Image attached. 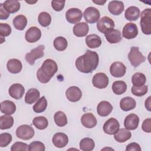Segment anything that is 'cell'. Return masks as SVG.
<instances>
[{"instance_id": "cell-48", "label": "cell", "mask_w": 151, "mask_h": 151, "mask_svg": "<svg viewBox=\"0 0 151 151\" xmlns=\"http://www.w3.org/2000/svg\"><path fill=\"white\" fill-rule=\"evenodd\" d=\"M150 123H151V119L150 118L145 119L143 121L142 125V130L146 133H150V132H151Z\"/></svg>"}, {"instance_id": "cell-30", "label": "cell", "mask_w": 151, "mask_h": 151, "mask_svg": "<svg viewBox=\"0 0 151 151\" xmlns=\"http://www.w3.org/2000/svg\"><path fill=\"white\" fill-rule=\"evenodd\" d=\"M86 42L89 48H96L101 45V40L100 37L96 34H90L86 37Z\"/></svg>"}, {"instance_id": "cell-21", "label": "cell", "mask_w": 151, "mask_h": 151, "mask_svg": "<svg viewBox=\"0 0 151 151\" xmlns=\"http://www.w3.org/2000/svg\"><path fill=\"white\" fill-rule=\"evenodd\" d=\"M81 122L83 126L90 129L96 126L97 121L96 117L91 113H87L81 116Z\"/></svg>"}, {"instance_id": "cell-29", "label": "cell", "mask_w": 151, "mask_h": 151, "mask_svg": "<svg viewBox=\"0 0 151 151\" xmlns=\"http://www.w3.org/2000/svg\"><path fill=\"white\" fill-rule=\"evenodd\" d=\"M16 111V106L10 100H4L1 104V111L5 114H12Z\"/></svg>"}, {"instance_id": "cell-28", "label": "cell", "mask_w": 151, "mask_h": 151, "mask_svg": "<svg viewBox=\"0 0 151 151\" xmlns=\"http://www.w3.org/2000/svg\"><path fill=\"white\" fill-rule=\"evenodd\" d=\"M140 15V9L135 6H131L125 11L124 16L126 19L130 21L137 20Z\"/></svg>"}, {"instance_id": "cell-32", "label": "cell", "mask_w": 151, "mask_h": 151, "mask_svg": "<svg viewBox=\"0 0 151 151\" xmlns=\"http://www.w3.org/2000/svg\"><path fill=\"white\" fill-rule=\"evenodd\" d=\"M13 25L14 27L18 29L23 30L27 24V19L24 15H18L13 19Z\"/></svg>"}, {"instance_id": "cell-42", "label": "cell", "mask_w": 151, "mask_h": 151, "mask_svg": "<svg viewBox=\"0 0 151 151\" xmlns=\"http://www.w3.org/2000/svg\"><path fill=\"white\" fill-rule=\"evenodd\" d=\"M148 91V87L146 85H143L142 86H133L131 88L132 93L138 97H141L145 95Z\"/></svg>"}, {"instance_id": "cell-14", "label": "cell", "mask_w": 151, "mask_h": 151, "mask_svg": "<svg viewBox=\"0 0 151 151\" xmlns=\"http://www.w3.org/2000/svg\"><path fill=\"white\" fill-rule=\"evenodd\" d=\"M126 67L121 62L116 61L111 64L110 67V72L111 76L115 77H122L126 74Z\"/></svg>"}, {"instance_id": "cell-22", "label": "cell", "mask_w": 151, "mask_h": 151, "mask_svg": "<svg viewBox=\"0 0 151 151\" xmlns=\"http://www.w3.org/2000/svg\"><path fill=\"white\" fill-rule=\"evenodd\" d=\"M89 30L88 25L87 23L81 22L76 24L73 27V33L78 37H83L86 36Z\"/></svg>"}, {"instance_id": "cell-17", "label": "cell", "mask_w": 151, "mask_h": 151, "mask_svg": "<svg viewBox=\"0 0 151 151\" xmlns=\"http://www.w3.org/2000/svg\"><path fill=\"white\" fill-rule=\"evenodd\" d=\"M139 123V117L133 113L127 115L124 121V126L128 130H135L138 127Z\"/></svg>"}, {"instance_id": "cell-4", "label": "cell", "mask_w": 151, "mask_h": 151, "mask_svg": "<svg viewBox=\"0 0 151 151\" xmlns=\"http://www.w3.org/2000/svg\"><path fill=\"white\" fill-rule=\"evenodd\" d=\"M128 59L130 64L134 67H138L146 60L145 57L140 52L139 47H132L128 54Z\"/></svg>"}, {"instance_id": "cell-35", "label": "cell", "mask_w": 151, "mask_h": 151, "mask_svg": "<svg viewBox=\"0 0 151 151\" xmlns=\"http://www.w3.org/2000/svg\"><path fill=\"white\" fill-rule=\"evenodd\" d=\"M80 149L83 151H91L93 150L95 146L94 140L88 137H85L80 142Z\"/></svg>"}, {"instance_id": "cell-15", "label": "cell", "mask_w": 151, "mask_h": 151, "mask_svg": "<svg viewBox=\"0 0 151 151\" xmlns=\"http://www.w3.org/2000/svg\"><path fill=\"white\" fill-rule=\"evenodd\" d=\"M65 96L70 101L77 102L81 99L82 97V92L78 87L71 86L67 90Z\"/></svg>"}, {"instance_id": "cell-9", "label": "cell", "mask_w": 151, "mask_h": 151, "mask_svg": "<svg viewBox=\"0 0 151 151\" xmlns=\"http://www.w3.org/2000/svg\"><path fill=\"white\" fill-rule=\"evenodd\" d=\"M109 80L105 73H96L93 77L92 83L93 86L98 88L101 89L107 87Z\"/></svg>"}, {"instance_id": "cell-38", "label": "cell", "mask_w": 151, "mask_h": 151, "mask_svg": "<svg viewBox=\"0 0 151 151\" xmlns=\"http://www.w3.org/2000/svg\"><path fill=\"white\" fill-rule=\"evenodd\" d=\"M54 48L60 51L65 50L68 45V42L67 40L63 37H57L55 38L53 42Z\"/></svg>"}, {"instance_id": "cell-37", "label": "cell", "mask_w": 151, "mask_h": 151, "mask_svg": "<svg viewBox=\"0 0 151 151\" xmlns=\"http://www.w3.org/2000/svg\"><path fill=\"white\" fill-rule=\"evenodd\" d=\"M47 107V101L45 96L41 97L39 99L36 103L34 105L32 109L33 110L37 113H42L44 111Z\"/></svg>"}, {"instance_id": "cell-26", "label": "cell", "mask_w": 151, "mask_h": 151, "mask_svg": "<svg viewBox=\"0 0 151 151\" xmlns=\"http://www.w3.org/2000/svg\"><path fill=\"white\" fill-rule=\"evenodd\" d=\"M6 67L8 70L13 74L19 73L22 68L21 62L16 58H12L8 60Z\"/></svg>"}, {"instance_id": "cell-6", "label": "cell", "mask_w": 151, "mask_h": 151, "mask_svg": "<svg viewBox=\"0 0 151 151\" xmlns=\"http://www.w3.org/2000/svg\"><path fill=\"white\" fill-rule=\"evenodd\" d=\"M114 27V22L110 17L105 16L99 19L97 23V28L99 31L105 34L108 31L113 29Z\"/></svg>"}, {"instance_id": "cell-16", "label": "cell", "mask_w": 151, "mask_h": 151, "mask_svg": "<svg viewBox=\"0 0 151 151\" xmlns=\"http://www.w3.org/2000/svg\"><path fill=\"white\" fill-rule=\"evenodd\" d=\"M9 94L12 98L19 100L22 97L25 93L24 86L19 83H15L11 85L8 90Z\"/></svg>"}, {"instance_id": "cell-33", "label": "cell", "mask_w": 151, "mask_h": 151, "mask_svg": "<svg viewBox=\"0 0 151 151\" xmlns=\"http://www.w3.org/2000/svg\"><path fill=\"white\" fill-rule=\"evenodd\" d=\"M113 93L117 95H121L124 93L127 90V84L123 81H116L111 86Z\"/></svg>"}, {"instance_id": "cell-12", "label": "cell", "mask_w": 151, "mask_h": 151, "mask_svg": "<svg viewBox=\"0 0 151 151\" xmlns=\"http://www.w3.org/2000/svg\"><path fill=\"white\" fill-rule=\"evenodd\" d=\"M138 34V28L136 25L132 22L126 24L122 31L123 37L126 39H132L135 38Z\"/></svg>"}, {"instance_id": "cell-24", "label": "cell", "mask_w": 151, "mask_h": 151, "mask_svg": "<svg viewBox=\"0 0 151 151\" xmlns=\"http://www.w3.org/2000/svg\"><path fill=\"white\" fill-rule=\"evenodd\" d=\"M136 102L135 100L131 97H126L123 98L120 101V107L122 110L127 111L135 108Z\"/></svg>"}, {"instance_id": "cell-1", "label": "cell", "mask_w": 151, "mask_h": 151, "mask_svg": "<svg viewBox=\"0 0 151 151\" xmlns=\"http://www.w3.org/2000/svg\"><path fill=\"white\" fill-rule=\"evenodd\" d=\"M99 57L98 54L91 50H87L83 55L76 60V66L78 71L83 73L93 72L98 66Z\"/></svg>"}, {"instance_id": "cell-50", "label": "cell", "mask_w": 151, "mask_h": 151, "mask_svg": "<svg viewBox=\"0 0 151 151\" xmlns=\"http://www.w3.org/2000/svg\"><path fill=\"white\" fill-rule=\"evenodd\" d=\"M9 16V13L7 12L3 6V4H0V19L1 20L6 19Z\"/></svg>"}, {"instance_id": "cell-51", "label": "cell", "mask_w": 151, "mask_h": 151, "mask_svg": "<svg viewBox=\"0 0 151 151\" xmlns=\"http://www.w3.org/2000/svg\"><path fill=\"white\" fill-rule=\"evenodd\" d=\"M145 107L147 109V110L150 111V97L149 96L145 101Z\"/></svg>"}, {"instance_id": "cell-43", "label": "cell", "mask_w": 151, "mask_h": 151, "mask_svg": "<svg viewBox=\"0 0 151 151\" xmlns=\"http://www.w3.org/2000/svg\"><path fill=\"white\" fill-rule=\"evenodd\" d=\"M12 135L8 133H3L0 134V146L6 147L12 141Z\"/></svg>"}, {"instance_id": "cell-11", "label": "cell", "mask_w": 151, "mask_h": 151, "mask_svg": "<svg viewBox=\"0 0 151 151\" xmlns=\"http://www.w3.org/2000/svg\"><path fill=\"white\" fill-rule=\"evenodd\" d=\"M120 127V124L117 120L114 118H110L108 119L103 125L104 132L108 134H114L119 130Z\"/></svg>"}, {"instance_id": "cell-46", "label": "cell", "mask_w": 151, "mask_h": 151, "mask_svg": "<svg viewBox=\"0 0 151 151\" xmlns=\"http://www.w3.org/2000/svg\"><path fill=\"white\" fill-rule=\"evenodd\" d=\"M11 28L10 25L6 23H0V35L1 37H6L11 34Z\"/></svg>"}, {"instance_id": "cell-13", "label": "cell", "mask_w": 151, "mask_h": 151, "mask_svg": "<svg viewBox=\"0 0 151 151\" xmlns=\"http://www.w3.org/2000/svg\"><path fill=\"white\" fill-rule=\"evenodd\" d=\"M41 37V31L37 27H30L25 32V38L27 41L34 43L38 41Z\"/></svg>"}, {"instance_id": "cell-34", "label": "cell", "mask_w": 151, "mask_h": 151, "mask_svg": "<svg viewBox=\"0 0 151 151\" xmlns=\"http://www.w3.org/2000/svg\"><path fill=\"white\" fill-rule=\"evenodd\" d=\"M14 124V118L9 114L2 115L0 117V128L2 130L11 128Z\"/></svg>"}, {"instance_id": "cell-5", "label": "cell", "mask_w": 151, "mask_h": 151, "mask_svg": "<svg viewBox=\"0 0 151 151\" xmlns=\"http://www.w3.org/2000/svg\"><path fill=\"white\" fill-rule=\"evenodd\" d=\"M45 46L44 45H40L37 47L32 49L29 52H28L25 55V60L30 65H32L35 63V61L42 57L44 55V50Z\"/></svg>"}, {"instance_id": "cell-2", "label": "cell", "mask_w": 151, "mask_h": 151, "mask_svg": "<svg viewBox=\"0 0 151 151\" xmlns=\"http://www.w3.org/2000/svg\"><path fill=\"white\" fill-rule=\"evenodd\" d=\"M58 70V66L55 61L47 59L42 63L41 67L37 71V77L42 83H48Z\"/></svg>"}, {"instance_id": "cell-27", "label": "cell", "mask_w": 151, "mask_h": 151, "mask_svg": "<svg viewBox=\"0 0 151 151\" xmlns=\"http://www.w3.org/2000/svg\"><path fill=\"white\" fill-rule=\"evenodd\" d=\"M40 91L36 88L29 89L25 96V101L26 103L31 104L35 103L40 99Z\"/></svg>"}, {"instance_id": "cell-8", "label": "cell", "mask_w": 151, "mask_h": 151, "mask_svg": "<svg viewBox=\"0 0 151 151\" xmlns=\"http://www.w3.org/2000/svg\"><path fill=\"white\" fill-rule=\"evenodd\" d=\"M83 15L86 21L90 24H93L97 22L100 17L99 11L93 6L87 8L85 9Z\"/></svg>"}, {"instance_id": "cell-18", "label": "cell", "mask_w": 151, "mask_h": 151, "mask_svg": "<svg viewBox=\"0 0 151 151\" xmlns=\"http://www.w3.org/2000/svg\"><path fill=\"white\" fill-rule=\"evenodd\" d=\"M52 141L55 146L58 148H63L68 144V137L65 133L58 132L53 136Z\"/></svg>"}, {"instance_id": "cell-23", "label": "cell", "mask_w": 151, "mask_h": 151, "mask_svg": "<svg viewBox=\"0 0 151 151\" xmlns=\"http://www.w3.org/2000/svg\"><path fill=\"white\" fill-rule=\"evenodd\" d=\"M131 132L126 128L120 129L116 133L114 134V139L119 143H123L126 142L131 138Z\"/></svg>"}, {"instance_id": "cell-49", "label": "cell", "mask_w": 151, "mask_h": 151, "mask_svg": "<svg viewBox=\"0 0 151 151\" xmlns=\"http://www.w3.org/2000/svg\"><path fill=\"white\" fill-rule=\"evenodd\" d=\"M126 151H132V150H134V151H140L141 148L140 145L135 142L130 143L129 145H127L126 148Z\"/></svg>"}, {"instance_id": "cell-3", "label": "cell", "mask_w": 151, "mask_h": 151, "mask_svg": "<svg viewBox=\"0 0 151 151\" xmlns=\"http://www.w3.org/2000/svg\"><path fill=\"white\" fill-rule=\"evenodd\" d=\"M142 32L146 35L151 34V9L146 8L141 13L140 22Z\"/></svg>"}, {"instance_id": "cell-20", "label": "cell", "mask_w": 151, "mask_h": 151, "mask_svg": "<svg viewBox=\"0 0 151 151\" xmlns=\"http://www.w3.org/2000/svg\"><path fill=\"white\" fill-rule=\"evenodd\" d=\"M124 6L122 1H112L109 3L108 10L114 15H119L124 11Z\"/></svg>"}, {"instance_id": "cell-47", "label": "cell", "mask_w": 151, "mask_h": 151, "mask_svg": "<svg viewBox=\"0 0 151 151\" xmlns=\"http://www.w3.org/2000/svg\"><path fill=\"white\" fill-rule=\"evenodd\" d=\"M65 2V1H52L51 6L54 11H60L64 8Z\"/></svg>"}, {"instance_id": "cell-36", "label": "cell", "mask_w": 151, "mask_h": 151, "mask_svg": "<svg viewBox=\"0 0 151 151\" xmlns=\"http://www.w3.org/2000/svg\"><path fill=\"white\" fill-rule=\"evenodd\" d=\"M32 124L39 130H44L46 129L48 125L47 119L44 116H37L32 120Z\"/></svg>"}, {"instance_id": "cell-7", "label": "cell", "mask_w": 151, "mask_h": 151, "mask_svg": "<svg viewBox=\"0 0 151 151\" xmlns=\"http://www.w3.org/2000/svg\"><path fill=\"white\" fill-rule=\"evenodd\" d=\"M34 129L29 125L23 124L19 126L16 130V136L22 140L31 139L34 136Z\"/></svg>"}, {"instance_id": "cell-44", "label": "cell", "mask_w": 151, "mask_h": 151, "mask_svg": "<svg viewBox=\"0 0 151 151\" xmlns=\"http://www.w3.org/2000/svg\"><path fill=\"white\" fill-rule=\"evenodd\" d=\"M45 150L44 143L40 141H34L31 142L29 145V150L30 151H44Z\"/></svg>"}, {"instance_id": "cell-40", "label": "cell", "mask_w": 151, "mask_h": 151, "mask_svg": "<svg viewBox=\"0 0 151 151\" xmlns=\"http://www.w3.org/2000/svg\"><path fill=\"white\" fill-rule=\"evenodd\" d=\"M54 119L55 124L59 127H63L67 123V119L65 114L61 111H57L54 116Z\"/></svg>"}, {"instance_id": "cell-19", "label": "cell", "mask_w": 151, "mask_h": 151, "mask_svg": "<svg viewBox=\"0 0 151 151\" xmlns=\"http://www.w3.org/2000/svg\"><path fill=\"white\" fill-rule=\"evenodd\" d=\"M113 110L112 105L107 101H100L97 107V113L100 116L106 117L109 115Z\"/></svg>"}, {"instance_id": "cell-41", "label": "cell", "mask_w": 151, "mask_h": 151, "mask_svg": "<svg viewBox=\"0 0 151 151\" xmlns=\"http://www.w3.org/2000/svg\"><path fill=\"white\" fill-rule=\"evenodd\" d=\"M39 24L44 27H46L50 25L51 22V17L50 15L47 12H41L38 17Z\"/></svg>"}, {"instance_id": "cell-25", "label": "cell", "mask_w": 151, "mask_h": 151, "mask_svg": "<svg viewBox=\"0 0 151 151\" xmlns=\"http://www.w3.org/2000/svg\"><path fill=\"white\" fill-rule=\"evenodd\" d=\"M107 41L110 44H116L122 40L121 32L118 29H111L104 34Z\"/></svg>"}, {"instance_id": "cell-45", "label": "cell", "mask_w": 151, "mask_h": 151, "mask_svg": "<svg viewBox=\"0 0 151 151\" xmlns=\"http://www.w3.org/2000/svg\"><path fill=\"white\" fill-rule=\"evenodd\" d=\"M11 151H17V150H25L28 151L29 150V146L25 143L21 142H17L14 143L11 147Z\"/></svg>"}, {"instance_id": "cell-39", "label": "cell", "mask_w": 151, "mask_h": 151, "mask_svg": "<svg viewBox=\"0 0 151 151\" xmlns=\"http://www.w3.org/2000/svg\"><path fill=\"white\" fill-rule=\"evenodd\" d=\"M146 81V78L144 74L142 73H136L132 77V83L134 86H142L145 85Z\"/></svg>"}, {"instance_id": "cell-52", "label": "cell", "mask_w": 151, "mask_h": 151, "mask_svg": "<svg viewBox=\"0 0 151 151\" xmlns=\"http://www.w3.org/2000/svg\"><path fill=\"white\" fill-rule=\"evenodd\" d=\"M93 2L97 5H103L104 3L106 2V1H93Z\"/></svg>"}, {"instance_id": "cell-31", "label": "cell", "mask_w": 151, "mask_h": 151, "mask_svg": "<svg viewBox=\"0 0 151 151\" xmlns=\"http://www.w3.org/2000/svg\"><path fill=\"white\" fill-rule=\"evenodd\" d=\"M3 6L4 9L10 13H15L18 11L20 9V3L18 1L7 0L3 3Z\"/></svg>"}, {"instance_id": "cell-10", "label": "cell", "mask_w": 151, "mask_h": 151, "mask_svg": "<svg viewBox=\"0 0 151 151\" xmlns=\"http://www.w3.org/2000/svg\"><path fill=\"white\" fill-rule=\"evenodd\" d=\"M82 17L81 11L76 8H70L65 13L66 19L71 24H77L81 19Z\"/></svg>"}]
</instances>
